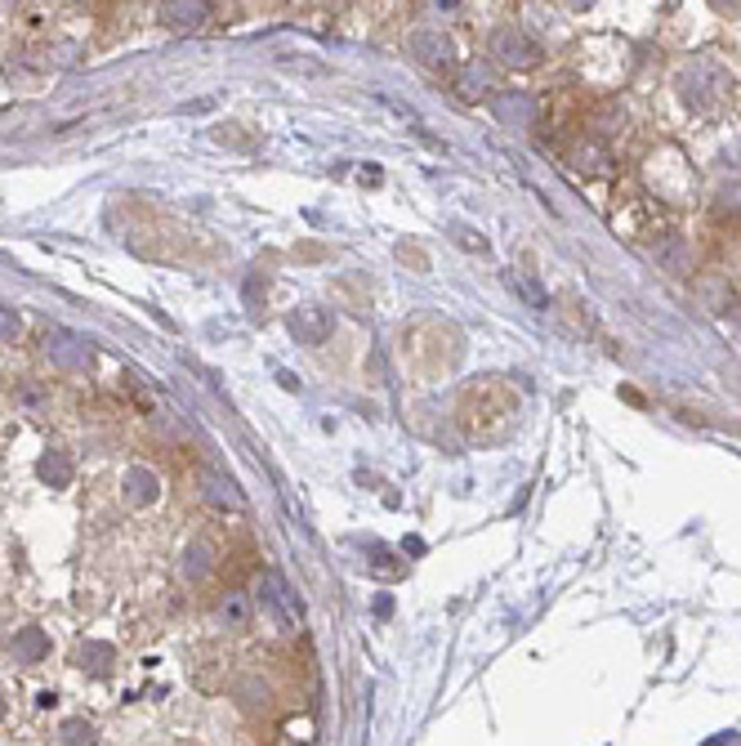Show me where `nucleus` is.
I'll list each match as a JSON object with an SVG mask.
<instances>
[{
    "mask_svg": "<svg viewBox=\"0 0 741 746\" xmlns=\"http://www.w3.org/2000/svg\"><path fill=\"white\" fill-rule=\"evenodd\" d=\"M487 55H492L501 68H510V72H532V68H541L545 46H541L523 23H501V28L492 32V41H487Z\"/></svg>",
    "mask_w": 741,
    "mask_h": 746,
    "instance_id": "obj_3",
    "label": "nucleus"
},
{
    "mask_svg": "<svg viewBox=\"0 0 741 746\" xmlns=\"http://www.w3.org/2000/svg\"><path fill=\"white\" fill-rule=\"evenodd\" d=\"M492 112H496V121H505L514 130H532L536 117H541V104L527 90H496L492 95Z\"/></svg>",
    "mask_w": 741,
    "mask_h": 746,
    "instance_id": "obj_7",
    "label": "nucleus"
},
{
    "mask_svg": "<svg viewBox=\"0 0 741 746\" xmlns=\"http://www.w3.org/2000/svg\"><path fill=\"white\" fill-rule=\"evenodd\" d=\"M0 719H6V701H0Z\"/></svg>",
    "mask_w": 741,
    "mask_h": 746,
    "instance_id": "obj_24",
    "label": "nucleus"
},
{
    "mask_svg": "<svg viewBox=\"0 0 741 746\" xmlns=\"http://www.w3.org/2000/svg\"><path fill=\"white\" fill-rule=\"evenodd\" d=\"M112 661H117L112 644L90 639V644H81V648H77V666H81V670H90V675H108V670H112Z\"/></svg>",
    "mask_w": 741,
    "mask_h": 746,
    "instance_id": "obj_16",
    "label": "nucleus"
},
{
    "mask_svg": "<svg viewBox=\"0 0 741 746\" xmlns=\"http://www.w3.org/2000/svg\"><path fill=\"white\" fill-rule=\"evenodd\" d=\"M456 95H461V99H492V95H496L492 68H478V63L456 68Z\"/></svg>",
    "mask_w": 741,
    "mask_h": 746,
    "instance_id": "obj_14",
    "label": "nucleus"
},
{
    "mask_svg": "<svg viewBox=\"0 0 741 746\" xmlns=\"http://www.w3.org/2000/svg\"><path fill=\"white\" fill-rule=\"evenodd\" d=\"M210 568H215V550H210V541L197 537L192 546H184V563H179V572H184L188 581H206Z\"/></svg>",
    "mask_w": 741,
    "mask_h": 746,
    "instance_id": "obj_15",
    "label": "nucleus"
},
{
    "mask_svg": "<svg viewBox=\"0 0 741 746\" xmlns=\"http://www.w3.org/2000/svg\"><path fill=\"white\" fill-rule=\"evenodd\" d=\"M255 608H259V617L273 626V635H295L299 630V621H304V603L295 599V590L281 581V572H264L259 577V586H255Z\"/></svg>",
    "mask_w": 741,
    "mask_h": 746,
    "instance_id": "obj_2",
    "label": "nucleus"
},
{
    "mask_svg": "<svg viewBox=\"0 0 741 746\" xmlns=\"http://www.w3.org/2000/svg\"><path fill=\"white\" fill-rule=\"evenodd\" d=\"M37 474H41V483H50V488H68V483H72V461H68V452H46V457L37 461Z\"/></svg>",
    "mask_w": 741,
    "mask_h": 746,
    "instance_id": "obj_18",
    "label": "nucleus"
},
{
    "mask_svg": "<svg viewBox=\"0 0 741 746\" xmlns=\"http://www.w3.org/2000/svg\"><path fill=\"white\" fill-rule=\"evenodd\" d=\"M157 492H161V479H157L152 470H144V465H130V470H126V479H121V497H126V505L144 510V505L157 501Z\"/></svg>",
    "mask_w": 741,
    "mask_h": 746,
    "instance_id": "obj_9",
    "label": "nucleus"
},
{
    "mask_svg": "<svg viewBox=\"0 0 741 746\" xmlns=\"http://www.w3.org/2000/svg\"><path fill=\"white\" fill-rule=\"evenodd\" d=\"M14 408H19L23 416H46V412H50V390L37 385V381H23V385L14 390Z\"/></svg>",
    "mask_w": 741,
    "mask_h": 746,
    "instance_id": "obj_17",
    "label": "nucleus"
},
{
    "mask_svg": "<svg viewBox=\"0 0 741 746\" xmlns=\"http://www.w3.org/2000/svg\"><path fill=\"white\" fill-rule=\"evenodd\" d=\"M714 10H737V0H710Z\"/></svg>",
    "mask_w": 741,
    "mask_h": 746,
    "instance_id": "obj_23",
    "label": "nucleus"
},
{
    "mask_svg": "<svg viewBox=\"0 0 741 746\" xmlns=\"http://www.w3.org/2000/svg\"><path fill=\"white\" fill-rule=\"evenodd\" d=\"M210 19H215L210 0H161V10H157V23L166 32H201L210 28Z\"/></svg>",
    "mask_w": 741,
    "mask_h": 746,
    "instance_id": "obj_6",
    "label": "nucleus"
},
{
    "mask_svg": "<svg viewBox=\"0 0 741 746\" xmlns=\"http://www.w3.org/2000/svg\"><path fill=\"white\" fill-rule=\"evenodd\" d=\"M674 90H679V104L688 108V112H714L728 95H732V72L719 63V59H692L683 72H679V81H674Z\"/></svg>",
    "mask_w": 741,
    "mask_h": 746,
    "instance_id": "obj_1",
    "label": "nucleus"
},
{
    "mask_svg": "<svg viewBox=\"0 0 741 746\" xmlns=\"http://www.w3.org/2000/svg\"><path fill=\"white\" fill-rule=\"evenodd\" d=\"M563 6H567V10H576V14H585V10L594 6V0H563Z\"/></svg>",
    "mask_w": 741,
    "mask_h": 746,
    "instance_id": "obj_22",
    "label": "nucleus"
},
{
    "mask_svg": "<svg viewBox=\"0 0 741 746\" xmlns=\"http://www.w3.org/2000/svg\"><path fill=\"white\" fill-rule=\"evenodd\" d=\"M407 50H412V59H416L425 72H434V77H456V68H461V59H456V41L443 32V23H425V28H416V32L407 37Z\"/></svg>",
    "mask_w": 741,
    "mask_h": 746,
    "instance_id": "obj_4",
    "label": "nucleus"
},
{
    "mask_svg": "<svg viewBox=\"0 0 741 746\" xmlns=\"http://www.w3.org/2000/svg\"><path fill=\"white\" fill-rule=\"evenodd\" d=\"M425 14H429V23H452L461 14V0H429Z\"/></svg>",
    "mask_w": 741,
    "mask_h": 746,
    "instance_id": "obj_21",
    "label": "nucleus"
},
{
    "mask_svg": "<svg viewBox=\"0 0 741 746\" xmlns=\"http://www.w3.org/2000/svg\"><path fill=\"white\" fill-rule=\"evenodd\" d=\"M215 621H219L224 630L241 635V630L250 626V595H246V590H228V595H219V603H215Z\"/></svg>",
    "mask_w": 741,
    "mask_h": 746,
    "instance_id": "obj_12",
    "label": "nucleus"
},
{
    "mask_svg": "<svg viewBox=\"0 0 741 746\" xmlns=\"http://www.w3.org/2000/svg\"><path fill=\"white\" fill-rule=\"evenodd\" d=\"M59 742H68V746H77V742H95V724H86V719H68V724L59 728Z\"/></svg>",
    "mask_w": 741,
    "mask_h": 746,
    "instance_id": "obj_20",
    "label": "nucleus"
},
{
    "mask_svg": "<svg viewBox=\"0 0 741 746\" xmlns=\"http://www.w3.org/2000/svg\"><path fill=\"white\" fill-rule=\"evenodd\" d=\"M41 353H46L55 366H63V371H86V366L95 362L90 340L77 335V331H68V326H50V331L41 335Z\"/></svg>",
    "mask_w": 741,
    "mask_h": 746,
    "instance_id": "obj_5",
    "label": "nucleus"
},
{
    "mask_svg": "<svg viewBox=\"0 0 741 746\" xmlns=\"http://www.w3.org/2000/svg\"><path fill=\"white\" fill-rule=\"evenodd\" d=\"M19 335H23V317L10 304H0V344H14Z\"/></svg>",
    "mask_w": 741,
    "mask_h": 746,
    "instance_id": "obj_19",
    "label": "nucleus"
},
{
    "mask_svg": "<svg viewBox=\"0 0 741 746\" xmlns=\"http://www.w3.org/2000/svg\"><path fill=\"white\" fill-rule=\"evenodd\" d=\"M567 166H572L576 175H599V170H607V166H612V157H607V148H603L599 139H581V144H572Z\"/></svg>",
    "mask_w": 741,
    "mask_h": 746,
    "instance_id": "obj_13",
    "label": "nucleus"
},
{
    "mask_svg": "<svg viewBox=\"0 0 741 746\" xmlns=\"http://www.w3.org/2000/svg\"><path fill=\"white\" fill-rule=\"evenodd\" d=\"M46 657H50V635L41 626H28V630L14 635V644H10V661L14 666H41Z\"/></svg>",
    "mask_w": 741,
    "mask_h": 746,
    "instance_id": "obj_10",
    "label": "nucleus"
},
{
    "mask_svg": "<svg viewBox=\"0 0 741 746\" xmlns=\"http://www.w3.org/2000/svg\"><path fill=\"white\" fill-rule=\"evenodd\" d=\"M201 497H206V505H215V510H241V505H246L241 488H237L228 474H215V470L201 474Z\"/></svg>",
    "mask_w": 741,
    "mask_h": 746,
    "instance_id": "obj_11",
    "label": "nucleus"
},
{
    "mask_svg": "<svg viewBox=\"0 0 741 746\" xmlns=\"http://www.w3.org/2000/svg\"><path fill=\"white\" fill-rule=\"evenodd\" d=\"M286 326H290V335L299 340V344H326L330 340V331H335V317L326 313V308H317V304H299L290 317H286Z\"/></svg>",
    "mask_w": 741,
    "mask_h": 746,
    "instance_id": "obj_8",
    "label": "nucleus"
}]
</instances>
